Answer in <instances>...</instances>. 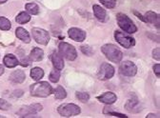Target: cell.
Segmentation results:
<instances>
[{
    "label": "cell",
    "mask_w": 160,
    "mask_h": 118,
    "mask_svg": "<svg viewBox=\"0 0 160 118\" xmlns=\"http://www.w3.org/2000/svg\"><path fill=\"white\" fill-rule=\"evenodd\" d=\"M31 94L37 97H48L52 93V88L48 82H37L30 87Z\"/></svg>",
    "instance_id": "cell-1"
},
{
    "label": "cell",
    "mask_w": 160,
    "mask_h": 118,
    "mask_svg": "<svg viewBox=\"0 0 160 118\" xmlns=\"http://www.w3.org/2000/svg\"><path fill=\"white\" fill-rule=\"evenodd\" d=\"M101 51L109 60L113 63H119L123 57L121 51L112 44H106L102 46Z\"/></svg>",
    "instance_id": "cell-2"
},
{
    "label": "cell",
    "mask_w": 160,
    "mask_h": 118,
    "mask_svg": "<svg viewBox=\"0 0 160 118\" xmlns=\"http://www.w3.org/2000/svg\"><path fill=\"white\" fill-rule=\"evenodd\" d=\"M116 20L119 25V27L121 28L125 32L127 33H134L137 31L136 26L134 23L131 20L130 17H128L124 13H118L116 15Z\"/></svg>",
    "instance_id": "cell-3"
},
{
    "label": "cell",
    "mask_w": 160,
    "mask_h": 118,
    "mask_svg": "<svg viewBox=\"0 0 160 118\" xmlns=\"http://www.w3.org/2000/svg\"><path fill=\"white\" fill-rule=\"evenodd\" d=\"M59 52L61 54L62 57H65L66 59L70 61H72L76 58L77 52L76 50L73 46H72L69 43L66 42H61L59 44Z\"/></svg>",
    "instance_id": "cell-4"
},
{
    "label": "cell",
    "mask_w": 160,
    "mask_h": 118,
    "mask_svg": "<svg viewBox=\"0 0 160 118\" xmlns=\"http://www.w3.org/2000/svg\"><path fill=\"white\" fill-rule=\"evenodd\" d=\"M57 111L61 116L71 117V116H74V115L79 114L80 112H81V110H80V108L78 106H76L75 104L68 103V104H63L61 106H59Z\"/></svg>",
    "instance_id": "cell-5"
},
{
    "label": "cell",
    "mask_w": 160,
    "mask_h": 118,
    "mask_svg": "<svg viewBox=\"0 0 160 118\" xmlns=\"http://www.w3.org/2000/svg\"><path fill=\"white\" fill-rule=\"evenodd\" d=\"M114 37H115V40L121 45L122 47L126 48V49H130L132 46L135 45V41L134 39L131 36H129L128 34L122 32H119V31H115L114 32Z\"/></svg>",
    "instance_id": "cell-6"
},
{
    "label": "cell",
    "mask_w": 160,
    "mask_h": 118,
    "mask_svg": "<svg viewBox=\"0 0 160 118\" xmlns=\"http://www.w3.org/2000/svg\"><path fill=\"white\" fill-rule=\"evenodd\" d=\"M32 34L34 40L41 45H47L50 41V34L47 31L40 29V28H33L32 30Z\"/></svg>",
    "instance_id": "cell-7"
},
{
    "label": "cell",
    "mask_w": 160,
    "mask_h": 118,
    "mask_svg": "<svg viewBox=\"0 0 160 118\" xmlns=\"http://www.w3.org/2000/svg\"><path fill=\"white\" fill-rule=\"evenodd\" d=\"M42 111V106L40 104H32L30 106H26L20 109L16 113L17 115L21 116V117H27L29 115H32L35 114L39 111Z\"/></svg>",
    "instance_id": "cell-8"
},
{
    "label": "cell",
    "mask_w": 160,
    "mask_h": 118,
    "mask_svg": "<svg viewBox=\"0 0 160 118\" xmlns=\"http://www.w3.org/2000/svg\"><path fill=\"white\" fill-rule=\"evenodd\" d=\"M119 71L124 76H133L137 71V68L131 61H123L120 64Z\"/></svg>",
    "instance_id": "cell-9"
},
{
    "label": "cell",
    "mask_w": 160,
    "mask_h": 118,
    "mask_svg": "<svg viewBox=\"0 0 160 118\" xmlns=\"http://www.w3.org/2000/svg\"><path fill=\"white\" fill-rule=\"evenodd\" d=\"M113 74H114L113 67L108 63H103L101 65V67H100L98 77L100 80H108L113 76Z\"/></svg>",
    "instance_id": "cell-10"
},
{
    "label": "cell",
    "mask_w": 160,
    "mask_h": 118,
    "mask_svg": "<svg viewBox=\"0 0 160 118\" xmlns=\"http://www.w3.org/2000/svg\"><path fill=\"white\" fill-rule=\"evenodd\" d=\"M68 34H69L70 38H72V40H74L76 42H82L86 38V32L78 28L70 29L68 32Z\"/></svg>",
    "instance_id": "cell-11"
},
{
    "label": "cell",
    "mask_w": 160,
    "mask_h": 118,
    "mask_svg": "<svg viewBox=\"0 0 160 118\" xmlns=\"http://www.w3.org/2000/svg\"><path fill=\"white\" fill-rule=\"evenodd\" d=\"M125 109L132 113H136L139 112L142 110V107L140 105L139 101L137 99H130L127 101V103L125 104Z\"/></svg>",
    "instance_id": "cell-12"
},
{
    "label": "cell",
    "mask_w": 160,
    "mask_h": 118,
    "mask_svg": "<svg viewBox=\"0 0 160 118\" xmlns=\"http://www.w3.org/2000/svg\"><path fill=\"white\" fill-rule=\"evenodd\" d=\"M52 65L55 69L57 70H63L64 68V60H63V57L61 56V54H59L56 52H53L52 54Z\"/></svg>",
    "instance_id": "cell-13"
},
{
    "label": "cell",
    "mask_w": 160,
    "mask_h": 118,
    "mask_svg": "<svg viewBox=\"0 0 160 118\" xmlns=\"http://www.w3.org/2000/svg\"><path fill=\"white\" fill-rule=\"evenodd\" d=\"M116 98L117 97L113 92H105V93H103L101 95H99L97 97V99L100 102H102V103L111 105V104H113L116 101Z\"/></svg>",
    "instance_id": "cell-14"
},
{
    "label": "cell",
    "mask_w": 160,
    "mask_h": 118,
    "mask_svg": "<svg viewBox=\"0 0 160 118\" xmlns=\"http://www.w3.org/2000/svg\"><path fill=\"white\" fill-rule=\"evenodd\" d=\"M145 22H149L153 24L154 26H156V28L159 29V24H160V17L159 14L153 12H148L144 17Z\"/></svg>",
    "instance_id": "cell-15"
},
{
    "label": "cell",
    "mask_w": 160,
    "mask_h": 118,
    "mask_svg": "<svg viewBox=\"0 0 160 118\" xmlns=\"http://www.w3.org/2000/svg\"><path fill=\"white\" fill-rule=\"evenodd\" d=\"M43 56H44V52L41 49L39 48H33V50L30 53V60L31 61H33V62H39L41 61L43 59Z\"/></svg>",
    "instance_id": "cell-16"
},
{
    "label": "cell",
    "mask_w": 160,
    "mask_h": 118,
    "mask_svg": "<svg viewBox=\"0 0 160 118\" xmlns=\"http://www.w3.org/2000/svg\"><path fill=\"white\" fill-rule=\"evenodd\" d=\"M25 78H26L25 72L21 70H17L13 71L10 76V79L13 83H22L25 80Z\"/></svg>",
    "instance_id": "cell-17"
},
{
    "label": "cell",
    "mask_w": 160,
    "mask_h": 118,
    "mask_svg": "<svg viewBox=\"0 0 160 118\" xmlns=\"http://www.w3.org/2000/svg\"><path fill=\"white\" fill-rule=\"evenodd\" d=\"M93 9V13L95 15V17L98 19L99 21H102L104 22L106 20V17H107V13H106V11L98 5H94L92 7Z\"/></svg>",
    "instance_id": "cell-18"
},
{
    "label": "cell",
    "mask_w": 160,
    "mask_h": 118,
    "mask_svg": "<svg viewBox=\"0 0 160 118\" xmlns=\"http://www.w3.org/2000/svg\"><path fill=\"white\" fill-rule=\"evenodd\" d=\"M3 62H4L5 66L8 67V68H14V67H16L19 64L18 59L13 54H7V55H5V57L3 59Z\"/></svg>",
    "instance_id": "cell-19"
},
{
    "label": "cell",
    "mask_w": 160,
    "mask_h": 118,
    "mask_svg": "<svg viewBox=\"0 0 160 118\" xmlns=\"http://www.w3.org/2000/svg\"><path fill=\"white\" fill-rule=\"evenodd\" d=\"M15 33H16V36L20 39V40H22L25 43H30V41H31L30 34L24 28H17Z\"/></svg>",
    "instance_id": "cell-20"
},
{
    "label": "cell",
    "mask_w": 160,
    "mask_h": 118,
    "mask_svg": "<svg viewBox=\"0 0 160 118\" xmlns=\"http://www.w3.org/2000/svg\"><path fill=\"white\" fill-rule=\"evenodd\" d=\"M31 77L32 78L33 80L38 81L44 76V71L41 68H33L31 70V73H30Z\"/></svg>",
    "instance_id": "cell-21"
},
{
    "label": "cell",
    "mask_w": 160,
    "mask_h": 118,
    "mask_svg": "<svg viewBox=\"0 0 160 118\" xmlns=\"http://www.w3.org/2000/svg\"><path fill=\"white\" fill-rule=\"evenodd\" d=\"M15 20H16V22L19 23V24H25V23H27V22H29V21L31 20V16H30V14L27 13L26 12H20V13L16 16Z\"/></svg>",
    "instance_id": "cell-22"
},
{
    "label": "cell",
    "mask_w": 160,
    "mask_h": 118,
    "mask_svg": "<svg viewBox=\"0 0 160 118\" xmlns=\"http://www.w3.org/2000/svg\"><path fill=\"white\" fill-rule=\"evenodd\" d=\"M54 96L56 99H64L67 96V92L62 86H58L54 91Z\"/></svg>",
    "instance_id": "cell-23"
},
{
    "label": "cell",
    "mask_w": 160,
    "mask_h": 118,
    "mask_svg": "<svg viewBox=\"0 0 160 118\" xmlns=\"http://www.w3.org/2000/svg\"><path fill=\"white\" fill-rule=\"evenodd\" d=\"M25 8H26V10H27L30 13H32V14H33V15L39 13V7H38L37 4H35V3H28V4H26Z\"/></svg>",
    "instance_id": "cell-24"
},
{
    "label": "cell",
    "mask_w": 160,
    "mask_h": 118,
    "mask_svg": "<svg viewBox=\"0 0 160 118\" xmlns=\"http://www.w3.org/2000/svg\"><path fill=\"white\" fill-rule=\"evenodd\" d=\"M11 29V22L6 17H0V30L9 31Z\"/></svg>",
    "instance_id": "cell-25"
},
{
    "label": "cell",
    "mask_w": 160,
    "mask_h": 118,
    "mask_svg": "<svg viewBox=\"0 0 160 118\" xmlns=\"http://www.w3.org/2000/svg\"><path fill=\"white\" fill-rule=\"evenodd\" d=\"M60 78V71L59 70L55 69V70H52L50 73V76H49V79L52 82V83H56L58 82Z\"/></svg>",
    "instance_id": "cell-26"
},
{
    "label": "cell",
    "mask_w": 160,
    "mask_h": 118,
    "mask_svg": "<svg viewBox=\"0 0 160 118\" xmlns=\"http://www.w3.org/2000/svg\"><path fill=\"white\" fill-rule=\"evenodd\" d=\"M76 97L79 101H81L82 103H86L89 101L90 99V95L87 92H83V91H77L76 92Z\"/></svg>",
    "instance_id": "cell-27"
},
{
    "label": "cell",
    "mask_w": 160,
    "mask_h": 118,
    "mask_svg": "<svg viewBox=\"0 0 160 118\" xmlns=\"http://www.w3.org/2000/svg\"><path fill=\"white\" fill-rule=\"evenodd\" d=\"M100 2H101L106 8L108 9H112L115 7V4H116V1L115 0H100Z\"/></svg>",
    "instance_id": "cell-28"
},
{
    "label": "cell",
    "mask_w": 160,
    "mask_h": 118,
    "mask_svg": "<svg viewBox=\"0 0 160 118\" xmlns=\"http://www.w3.org/2000/svg\"><path fill=\"white\" fill-rule=\"evenodd\" d=\"M11 108V104L8 103L4 99H0V110L2 111H8Z\"/></svg>",
    "instance_id": "cell-29"
},
{
    "label": "cell",
    "mask_w": 160,
    "mask_h": 118,
    "mask_svg": "<svg viewBox=\"0 0 160 118\" xmlns=\"http://www.w3.org/2000/svg\"><path fill=\"white\" fill-rule=\"evenodd\" d=\"M81 51L84 54H87V55H92V48L88 47V46H82L81 47Z\"/></svg>",
    "instance_id": "cell-30"
},
{
    "label": "cell",
    "mask_w": 160,
    "mask_h": 118,
    "mask_svg": "<svg viewBox=\"0 0 160 118\" xmlns=\"http://www.w3.org/2000/svg\"><path fill=\"white\" fill-rule=\"evenodd\" d=\"M152 57L156 60H160V49L159 48H156L152 51Z\"/></svg>",
    "instance_id": "cell-31"
},
{
    "label": "cell",
    "mask_w": 160,
    "mask_h": 118,
    "mask_svg": "<svg viewBox=\"0 0 160 118\" xmlns=\"http://www.w3.org/2000/svg\"><path fill=\"white\" fill-rule=\"evenodd\" d=\"M153 71L157 77H160V64H156L153 66Z\"/></svg>",
    "instance_id": "cell-32"
},
{
    "label": "cell",
    "mask_w": 160,
    "mask_h": 118,
    "mask_svg": "<svg viewBox=\"0 0 160 118\" xmlns=\"http://www.w3.org/2000/svg\"><path fill=\"white\" fill-rule=\"evenodd\" d=\"M110 115H113V116H116V117H121V118H127L128 116H126L125 114H122V113H118V112H108Z\"/></svg>",
    "instance_id": "cell-33"
},
{
    "label": "cell",
    "mask_w": 160,
    "mask_h": 118,
    "mask_svg": "<svg viewBox=\"0 0 160 118\" xmlns=\"http://www.w3.org/2000/svg\"><path fill=\"white\" fill-rule=\"evenodd\" d=\"M23 95V91H21V90H16V91H13V96H15V97H21Z\"/></svg>",
    "instance_id": "cell-34"
},
{
    "label": "cell",
    "mask_w": 160,
    "mask_h": 118,
    "mask_svg": "<svg viewBox=\"0 0 160 118\" xmlns=\"http://www.w3.org/2000/svg\"><path fill=\"white\" fill-rule=\"evenodd\" d=\"M134 13H135V14H136V15L138 16V18H139V19H141V20H142V21H145V19H144V17H143V16H142L141 14H139V13H138V12H134Z\"/></svg>",
    "instance_id": "cell-35"
},
{
    "label": "cell",
    "mask_w": 160,
    "mask_h": 118,
    "mask_svg": "<svg viewBox=\"0 0 160 118\" xmlns=\"http://www.w3.org/2000/svg\"><path fill=\"white\" fill-rule=\"evenodd\" d=\"M4 71H5V70H4V67H3L1 64H0V75H2V74L4 73Z\"/></svg>",
    "instance_id": "cell-36"
},
{
    "label": "cell",
    "mask_w": 160,
    "mask_h": 118,
    "mask_svg": "<svg viewBox=\"0 0 160 118\" xmlns=\"http://www.w3.org/2000/svg\"><path fill=\"white\" fill-rule=\"evenodd\" d=\"M151 117H158V116H156V115L153 114V113H150V114L147 115V118H151Z\"/></svg>",
    "instance_id": "cell-37"
},
{
    "label": "cell",
    "mask_w": 160,
    "mask_h": 118,
    "mask_svg": "<svg viewBox=\"0 0 160 118\" xmlns=\"http://www.w3.org/2000/svg\"><path fill=\"white\" fill-rule=\"evenodd\" d=\"M5 2H7V0H0V4H3Z\"/></svg>",
    "instance_id": "cell-38"
}]
</instances>
